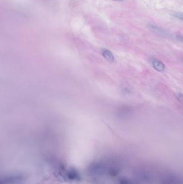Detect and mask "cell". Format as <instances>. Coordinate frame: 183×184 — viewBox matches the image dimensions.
Wrapping results in <instances>:
<instances>
[{
    "label": "cell",
    "mask_w": 183,
    "mask_h": 184,
    "mask_svg": "<svg viewBox=\"0 0 183 184\" xmlns=\"http://www.w3.org/2000/svg\"><path fill=\"white\" fill-rule=\"evenodd\" d=\"M150 63L153 68L157 71L161 72L164 71L165 69V65L162 62L158 60L152 59L150 60Z\"/></svg>",
    "instance_id": "cell-1"
},
{
    "label": "cell",
    "mask_w": 183,
    "mask_h": 184,
    "mask_svg": "<svg viewBox=\"0 0 183 184\" xmlns=\"http://www.w3.org/2000/svg\"><path fill=\"white\" fill-rule=\"evenodd\" d=\"M67 176L68 178L71 180H79V179H80L79 173L75 169H73V168L70 169L67 171Z\"/></svg>",
    "instance_id": "cell-2"
},
{
    "label": "cell",
    "mask_w": 183,
    "mask_h": 184,
    "mask_svg": "<svg viewBox=\"0 0 183 184\" xmlns=\"http://www.w3.org/2000/svg\"><path fill=\"white\" fill-rule=\"evenodd\" d=\"M102 54L105 59H106L108 61L111 63H112L114 61V57L112 52L110 51L108 49H103L102 51Z\"/></svg>",
    "instance_id": "cell-3"
},
{
    "label": "cell",
    "mask_w": 183,
    "mask_h": 184,
    "mask_svg": "<svg viewBox=\"0 0 183 184\" xmlns=\"http://www.w3.org/2000/svg\"><path fill=\"white\" fill-rule=\"evenodd\" d=\"M172 16H174V18L180 19V20H181V21L183 20V15H182V13H174V14H173V15Z\"/></svg>",
    "instance_id": "cell-4"
},
{
    "label": "cell",
    "mask_w": 183,
    "mask_h": 184,
    "mask_svg": "<svg viewBox=\"0 0 183 184\" xmlns=\"http://www.w3.org/2000/svg\"><path fill=\"white\" fill-rule=\"evenodd\" d=\"M120 184H130V183L126 179H122L120 181Z\"/></svg>",
    "instance_id": "cell-5"
},
{
    "label": "cell",
    "mask_w": 183,
    "mask_h": 184,
    "mask_svg": "<svg viewBox=\"0 0 183 184\" xmlns=\"http://www.w3.org/2000/svg\"><path fill=\"white\" fill-rule=\"evenodd\" d=\"M111 1H117V2H120V1H123V0H111Z\"/></svg>",
    "instance_id": "cell-6"
}]
</instances>
